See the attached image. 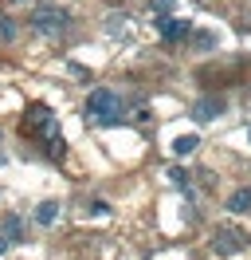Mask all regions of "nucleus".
Returning <instances> with one entry per match:
<instances>
[{
    "mask_svg": "<svg viewBox=\"0 0 251 260\" xmlns=\"http://www.w3.org/2000/svg\"><path fill=\"white\" fill-rule=\"evenodd\" d=\"M169 178L177 181V185H185V181H188V174H185V170H181V166H173V170H169Z\"/></svg>",
    "mask_w": 251,
    "mask_h": 260,
    "instance_id": "obj_15",
    "label": "nucleus"
},
{
    "mask_svg": "<svg viewBox=\"0 0 251 260\" xmlns=\"http://www.w3.org/2000/svg\"><path fill=\"white\" fill-rule=\"evenodd\" d=\"M192 40H196V44H200L204 51H208V48H212V44H216V36H212V32H196V36H192Z\"/></svg>",
    "mask_w": 251,
    "mask_h": 260,
    "instance_id": "obj_13",
    "label": "nucleus"
},
{
    "mask_svg": "<svg viewBox=\"0 0 251 260\" xmlns=\"http://www.w3.org/2000/svg\"><path fill=\"white\" fill-rule=\"evenodd\" d=\"M4 237H8V241H24V221H20L16 213L4 217Z\"/></svg>",
    "mask_w": 251,
    "mask_h": 260,
    "instance_id": "obj_10",
    "label": "nucleus"
},
{
    "mask_svg": "<svg viewBox=\"0 0 251 260\" xmlns=\"http://www.w3.org/2000/svg\"><path fill=\"white\" fill-rule=\"evenodd\" d=\"M196 146H200V138H196V134H181V138L173 142V154H177V158H185V154H192Z\"/></svg>",
    "mask_w": 251,
    "mask_h": 260,
    "instance_id": "obj_8",
    "label": "nucleus"
},
{
    "mask_svg": "<svg viewBox=\"0 0 251 260\" xmlns=\"http://www.w3.org/2000/svg\"><path fill=\"white\" fill-rule=\"evenodd\" d=\"M149 8L161 12V16H169V12H177V0H149Z\"/></svg>",
    "mask_w": 251,
    "mask_h": 260,
    "instance_id": "obj_12",
    "label": "nucleus"
},
{
    "mask_svg": "<svg viewBox=\"0 0 251 260\" xmlns=\"http://www.w3.org/2000/svg\"><path fill=\"white\" fill-rule=\"evenodd\" d=\"M0 36H4V40H12V36H16V24H12V20H0Z\"/></svg>",
    "mask_w": 251,
    "mask_h": 260,
    "instance_id": "obj_14",
    "label": "nucleus"
},
{
    "mask_svg": "<svg viewBox=\"0 0 251 260\" xmlns=\"http://www.w3.org/2000/svg\"><path fill=\"white\" fill-rule=\"evenodd\" d=\"M243 244H247V233L235 229V225H220L216 233H212V252H216V256H235Z\"/></svg>",
    "mask_w": 251,
    "mask_h": 260,
    "instance_id": "obj_3",
    "label": "nucleus"
},
{
    "mask_svg": "<svg viewBox=\"0 0 251 260\" xmlns=\"http://www.w3.org/2000/svg\"><path fill=\"white\" fill-rule=\"evenodd\" d=\"M55 217H59V201H44V205L35 209V221H39V225H55Z\"/></svg>",
    "mask_w": 251,
    "mask_h": 260,
    "instance_id": "obj_9",
    "label": "nucleus"
},
{
    "mask_svg": "<svg viewBox=\"0 0 251 260\" xmlns=\"http://www.w3.org/2000/svg\"><path fill=\"white\" fill-rule=\"evenodd\" d=\"M87 114H91L94 122H102V126L122 122V99L114 95L110 87H94L91 99H87Z\"/></svg>",
    "mask_w": 251,
    "mask_h": 260,
    "instance_id": "obj_1",
    "label": "nucleus"
},
{
    "mask_svg": "<svg viewBox=\"0 0 251 260\" xmlns=\"http://www.w3.org/2000/svg\"><path fill=\"white\" fill-rule=\"evenodd\" d=\"M228 209L232 213H251V185H239V189L228 197Z\"/></svg>",
    "mask_w": 251,
    "mask_h": 260,
    "instance_id": "obj_7",
    "label": "nucleus"
},
{
    "mask_svg": "<svg viewBox=\"0 0 251 260\" xmlns=\"http://www.w3.org/2000/svg\"><path fill=\"white\" fill-rule=\"evenodd\" d=\"M192 36V24L181 16H161V40L165 44H181V40H188Z\"/></svg>",
    "mask_w": 251,
    "mask_h": 260,
    "instance_id": "obj_4",
    "label": "nucleus"
},
{
    "mask_svg": "<svg viewBox=\"0 0 251 260\" xmlns=\"http://www.w3.org/2000/svg\"><path fill=\"white\" fill-rule=\"evenodd\" d=\"M4 252H8V237L0 233V256H4Z\"/></svg>",
    "mask_w": 251,
    "mask_h": 260,
    "instance_id": "obj_17",
    "label": "nucleus"
},
{
    "mask_svg": "<svg viewBox=\"0 0 251 260\" xmlns=\"http://www.w3.org/2000/svg\"><path fill=\"white\" fill-rule=\"evenodd\" d=\"M91 213H94V217H106L110 209H106V201H91Z\"/></svg>",
    "mask_w": 251,
    "mask_h": 260,
    "instance_id": "obj_16",
    "label": "nucleus"
},
{
    "mask_svg": "<svg viewBox=\"0 0 251 260\" xmlns=\"http://www.w3.org/2000/svg\"><path fill=\"white\" fill-rule=\"evenodd\" d=\"M67 24H71V12L59 8V4H44V8L31 12V28H35L39 36H63Z\"/></svg>",
    "mask_w": 251,
    "mask_h": 260,
    "instance_id": "obj_2",
    "label": "nucleus"
},
{
    "mask_svg": "<svg viewBox=\"0 0 251 260\" xmlns=\"http://www.w3.org/2000/svg\"><path fill=\"white\" fill-rule=\"evenodd\" d=\"M44 138H47V154H51V158H63V138H59V130L51 126Z\"/></svg>",
    "mask_w": 251,
    "mask_h": 260,
    "instance_id": "obj_11",
    "label": "nucleus"
},
{
    "mask_svg": "<svg viewBox=\"0 0 251 260\" xmlns=\"http://www.w3.org/2000/svg\"><path fill=\"white\" fill-rule=\"evenodd\" d=\"M51 126H55V122H51V111H47L44 103L28 107V114H24V130H28V134H31V130H44V134H47Z\"/></svg>",
    "mask_w": 251,
    "mask_h": 260,
    "instance_id": "obj_5",
    "label": "nucleus"
},
{
    "mask_svg": "<svg viewBox=\"0 0 251 260\" xmlns=\"http://www.w3.org/2000/svg\"><path fill=\"white\" fill-rule=\"evenodd\" d=\"M220 114H224V99H200V103L192 107V118H196V122H212Z\"/></svg>",
    "mask_w": 251,
    "mask_h": 260,
    "instance_id": "obj_6",
    "label": "nucleus"
}]
</instances>
